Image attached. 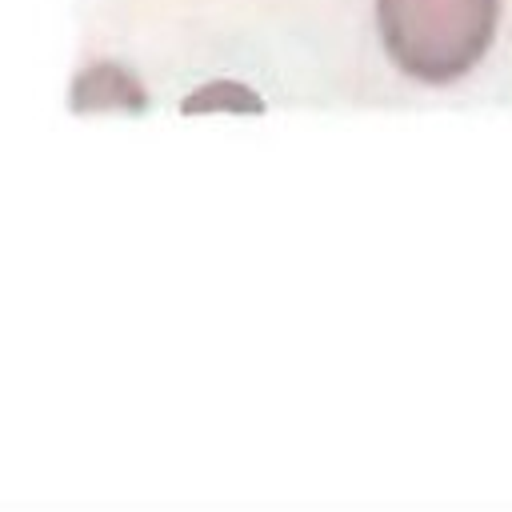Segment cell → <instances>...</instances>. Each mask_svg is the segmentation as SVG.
<instances>
[{
  "label": "cell",
  "mask_w": 512,
  "mask_h": 512,
  "mask_svg": "<svg viewBox=\"0 0 512 512\" xmlns=\"http://www.w3.org/2000/svg\"><path fill=\"white\" fill-rule=\"evenodd\" d=\"M500 0H380L392 60L432 84L464 76L492 44Z\"/></svg>",
  "instance_id": "6da1fadb"
}]
</instances>
